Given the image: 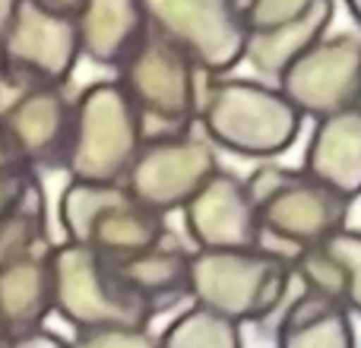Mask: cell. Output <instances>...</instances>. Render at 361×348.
I'll return each mask as SVG.
<instances>
[{
  "label": "cell",
  "mask_w": 361,
  "mask_h": 348,
  "mask_svg": "<svg viewBox=\"0 0 361 348\" xmlns=\"http://www.w3.org/2000/svg\"><path fill=\"white\" fill-rule=\"evenodd\" d=\"M301 124L305 118L276 82L203 73L197 130L216 149L269 162L298 143Z\"/></svg>",
  "instance_id": "1"
},
{
  "label": "cell",
  "mask_w": 361,
  "mask_h": 348,
  "mask_svg": "<svg viewBox=\"0 0 361 348\" xmlns=\"http://www.w3.org/2000/svg\"><path fill=\"white\" fill-rule=\"evenodd\" d=\"M295 288L288 256L273 247H228L190 254V304L235 323H267Z\"/></svg>",
  "instance_id": "2"
},
{
  "label": "cell",
  "mask_w": 361,
  "mask_h": 348,
  "mask_svg": "<svg viewBox=\"0 0 361 348\" xmlns=\"http://www.w3.org/2000/svg\"><path fill=\"white\" fill-rule=\"evenodd\" d=\"M244 180L267 244L286 256L349 225L352 199L305 168H288L269 159Z\"/></svg>",
  "instance_id": "3"
},
{
  "label": "cell",
  "mask_w": 361,
  "mask_h": 348,
  "mask_svg": "<svg viewBox=\"0 0 361 348\" xmlns=\"http://www.w3.org/2000/svg\"><path fill=\"white\" fill-rule=\"evenodd\" d=\"M51 311L73 330L89 326H149L152 311L133 292L114 256L76 241H61L48 250Z\"/></svg>",
  "instance_id": "4"
},
{
  "label": "cell",
  "mask_w": 361,
  "mask_h": 348,
  "mask_svg": "<svg viewBox=\"0 0 361 348\" xmlns=\"http://www.w3.org/2000/svg\"><path fill=\"white\" fill-rule=\"evenodd\" d=\"M146 139V124L118 80L89 82L73 101V127L63 156L70 180L118 184Z\"/></svg>",
  "instance_id": "5"
},
{
  "label": "cell",
  "mask_w": 361,
  "mask_h": 348,
  "mask_svg": "<svg viewBox=\"0 0 361 348\" xmlns=\"http://www.w3.org/2000/svg\"><path fill=\"white\" fill-rule=\"evenodd\" d=\"M57 222L67 241L86 244L114 260L133 256L171 235L165 216L140 203L124 180L118 184L70 180L57 203Z\"/></svg>",
  "instance_id": "6"
},
{
  "label": "cell",
  "mask_w": 361,
  "mask_h": 348,
  "mask_svg": "<svg viewBox=\"0 0 361 348\" xmlns=\"http://www.w3.org/2000/svg\"><path fill=\"white\" fill-rule=\"evenodd\" d=\"M118 86L137 105L146 133L197 127L203 70L159 32H146L118 63Z\"/></svg>",
  "instance_id": "7"
},
{
  "label": "cell",
  "mask_w": 361,
  "mask_h": 348,
  "mask_svg": "<svg viewBox=\"0 0 361 348\" xmlns=\"http://www.w3.org/2000/svg\"><path fill=\"white\" fill-rule=\"evenodd\" d=\"M219 171V149L197 130L146 133L137 159L124 174V184L140 203L169 218Z\"/></svg>",
  "instance_id": "8"
},
{
  "label": "cell",
  "mask_w": 361,
  "mask_h": 348,
  "mask_svg": "<svg viewBox=\"0 0 361 348\" xmlns=\"http://www.w3.org/2000/svg\"><path fill=\"white\" fill-rule=\"evenodd\" d=\"M149 29L178 44L203 73H231L244 61L247 25L238 0H143Z\"/></svg>",
  "instance_id": "9"
},
{
  "label": "cell",
  "mask_w": 361,
  "mask_h": 348,
  "mask_svg": "<svg viewBox=\"0 0 361 348\" xmlns=\"http://www.w3.org/2000/svg\"><path fill=\"white\" fill-rule=\"evenodd\" d=\"M0 54L19 80L67 86L76 61L82 57L73 13L51 10L35 0H19L0 38Z\"/></svg>",
  "instance_id": "10"
},
{
  "label": "cell",
  "mask_w": 361,
  "mask_h": 348,
  "mask_svg": "<svg viewBox=\"0 0 361 348\" xmlns=\"http://www.w3.org/2000/svg\"><path fill=\"white\" fill-rule=\"evenodd\" d=\"M276 86L301 118L311 120L355 105L361 92V38L349 32H326L276 76Z\"/></svg>",
  "instance_id": "11"
},
{
  "label": "cell",
  "mask_w": 361,
  "mask_h": 348,
  "mask_svg": "<svg viewBox=\"0 0 361 348\" xmlns=\"http://www.w3.org/2000/svg\"><path fill=\"white\" fill-rule=\"evenodd\" d=\"M184 228L193 250L269 247L260 228L247 180L219 168L203 180L197 193L180 206Z\"/></svg>",
  "instance_id": "12"
},
{
  "label": "cell",
  "mask_w": 361,
  "mask_h": 348,
  "mask_svg": "<svg viewBox=\"0 0 361 348\" xmlns=\"http://www.w3.org/2000/svg\"><path fill=\"white\" fill-rule=\"evenodd\" d=\"M0 118H4L0 139L13 156L29 165L63 168L70 127H73V101L67 99L63 86L29 82L0 111Z\"/></svg>",
  "instance_id": "13"
},
{
  "label": "cell",
  "mask_w": 361,
  "mask_h": 348,
  "mask_svg": "<svg viewBox=\"0 0 361 348\" xmlns=\"http://www.w3.org/2000/svg\"><path fill=\"white\" fill-rule=\"evenodd\" d=\"M292 279L298 288L361 313V228H339L330 237L288 254Z\"/></svg>",
  "instance_id": "14"
},
{
  "label": "cell",
  "mask_w": 361,
  "mask_h": 348,
  "mask_svg": "<svg viewBox=\"0 0 361 348\" xmlns=\"http://www.w3.org/2000/svg\"><path fill=\"white\" fill-rule=\"evenodd\" d=\"M305 171L330 184L352 203L361 197V108L349 105L314 120L307 137Z\"/></svg>",
  "instance_id": "15"
},
{
  "label": "cell",
  "mask_w": 361,
  "mask_h": 348,
  "mask_svg": "<svg viewBox=\"0 0 361 348\" xmlns=\"http://www.w3.org/2000/svg\"><path fill=\"white\" fill-rule=\"evenodd\" d=\"M73 19L80 54L99 67H118L149 32L143 0H80Z\"/></svg>",
  "instance_id": "16"
},
{
  "label": "cell",
  "mask_w": 361,
  "mask_h": 348,
  "mask_svg": "<svg viewBox=\"0 0 361 348\" xmlns=\"http://www.w3.org/2000/svg\"><path fill=\"white\" fill-rule=\"evenodd\" d=\"M48 250L35 247L0 263V336L38 330L51 313Z\"/></svg>",
  "instance_id": "17"
},
{
  "label": "cell",
  "mask_w": 361,
  "mask_h": 348,
  "mask_svg": "<svg viewBox=\"0 0 361 348\" xmlns=\"http://www.w3.org/2000/svg\"><path fill=\"white\" fill-rule=\"evenodd\" d=\"M273 320L276 348H355L352 313L336 301L298 285Z\"/></svg>",
  "instance_id": "18"
},
{
  "label": "cell",
  "mask_w": 361,
  "mask_h": 348,
  "mask_svg": "<svg viewBox=\"0 0 361 348\" xmlns=\"http://www.w3.org/2000/svg\"><path fill=\"white\" fill-rule=\"evenodd\" d=\"M190 254L193 250H187L169 235L165 241L118 260L127 282L146 301L152 317L190 301Z\"/></svg>",
  "instance_id": "19"
},
{
  "label": "cell",
  "mask_w": 361,
  "mask_h": 348,
  "mask_svg": "<svg viewBox=\"0 0 361 348\" xmlns=\"http://www.w3.org/2000/svg\"><path fill=\"white\" fill-rule=\"evenodd\" d=\"M333 16H336V4L333 0H320L311 13L292 19V23L273 25V29L247 32V44H244V63H250L260 80L276 82V76L301 57L311 44H317L320 38L330 32Z\"/></svg>",
  "instance_id": "20"
},
{
  "label": "cell",
  "mask_w": 361,
  "mask_h": 348,
  "mask_svg": "<svg viewBox=\"0 0 361 348\" xmlns=\"http://www.w3.org/2000/svg\"><path fill=\"white\" fill-rule=\"evenodd\" d=\"M159 348H244V336L241 323L190 304L165 326Z\"/></svg>",
  "instance_id": "21"
},
{
  "label": "cell",
  "mask_w": 361,
  "mask_h": 348,
  "mask_svg": "<svg viewBox=\"0 0 361 348\" xmlns=\"http://www.w3.org/2000/svg\"><path fill=\"white\" fill-rule=\"evenodd\" d=\"M67 348H159V336L149 326H89L76 330Z\"/></svg>",
  "instance_id": "22"
},
{
  "label": "cell",
  "mask_w": 361,
  "mask_h": 348,
  "mask_svg": "<svg viewBox=\"0 0 361 348\" xmlns=\"http://www.w3.org/2000/svg\"><path fill=\"white\" fill-rule=\"evenodd\" d=\"M4 348H67V342H63V336H57V333L38 326V330L19 333V336L6 339Z\"/></svg>",
  "instance_id": "23"
},
{
  "label": "cell",
  "mask_w": 361,
  "mask_h": 348,
  "mask_svg": "<svg viewBox=\"0 0 361 348\" xmlns=\"http://www.w3.org/2000/svg\"><path fill=\"white\" fill-rule=\"evenodd\" d=\"M16 4H19V0H0V38H4V32H6V25H10L13 13H16Z\"/></svg>",
  "instance_id": "24"
},
{
  "label": "cell",
  "mask_w": 361,
  "mask_h": 348,
  "mask_svg": "<svg viewBox=\"0 0 361 348\" xmlns=\"http://www.w3.org/2000/svg\"><path fill=\"white\" fill-rule=\"evenodd\" d=\"M35 4L51 6V10H61V13H76V6H80V0H35Z\"/></svg>",
  "instance_id": "25"
},
{
  "label": "cell",
  "mask_w": 361,
  "mask_h": 348,
  "mask_svg": "<svg viewBox=\"0 0 361 348\" xmlns=\"http://www.w3.org/2000/svg\"><path fill=\"white\" fill-rule=\"evenodd\" d=\"M345 10H349V16H352V23L361 29V0H345Z\"/></svg>",
  "instance_id": "26"
},
{
  "label": "cell",
  "mask_w": 361,
  "mask_h": 348,
  "mask_svg": "<svg viewBox=\"0 0 361 348\" xmlns=\"http://www.w3.org/2000/svg\"><path fill=\"white\" fill-rule=\"evenodd\" d=\"M355 105H358V108H361V92H358V101H355Z\"/></svg>",
  "instance_id": "27"
}]
</instances>
